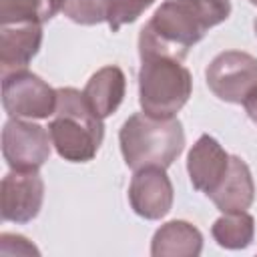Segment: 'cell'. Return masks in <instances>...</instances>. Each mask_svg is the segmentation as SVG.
Instances as JSON below:
<instances>
[{"label":"cell","instance_id":"obj_1","mask_svg":"<svg viewBox=\"0 0 257 257\" xmlns=\"http://www.w3.org/2000/svg\"><path fill=\"white\" fill-rule=\"evenodd\" d=\"M118 143L128 169H167L185 149V131L177 116L159 118L147 112H135L122 122Z\"/></svg>","mask_w":257,"mask_h":257},{"label":"cell","instance_id":"obj_2","mask_svg":"<svg viewBox=\"0 0 257 257\" xmlns=\"http://www.w3.org/2000/svg\"><path fill=\"white\" fill-rule=\"evenodd\" d=\"M48 133L52 147L64 161L86 163L102 145L104 124L84 98V92L66 86L58 88V102L48 122Z\"/></svg>","mask_w":257,"mask_h":257},{"label":"cell","instance_id":"obj_3","mask_svg":"<svg viewBox=\"0 0 257 257\" xmlns=\"http://www.w3.org/2000/svg\"><path fill=\"white\" fill-rule=\"evenodd\" d=\"M205 32L207 26L181 0H165L141 28L139 54L141 58L165 56L183 60Z\"/></svg>","mask_w":257,"mask_h":257},{"label":"cell","instance_id":"obj_4","mask_svg":"<svg viewBox=\"0 0 257 257\" xmlns=\"http://www.w3.org/2000/svg\"><path fill=\"white\" fill-rule=\"evenodd\" d=\"M193 92V76L181 60L151 56L141 58L139 102L143 112L159 118L175 116Z\"/></svg>","mask_w":257,"mask_h":257},{"label":"cell","instance_id":"obj_5","mask_svg":"<svg viewBox=\"0 0 257 257\" xmlns=\"http://www.w3.org/2000/svg\"><path fill=\"white\" fill-rule=\"evenodd\" d=\"M56 102L58 90L26 68L2 76V106L14 118H48Z\"/></svg>","mask_w":257,"mask_h":257},{"label":"cell","instance_id":"obj_6","mask_svg":"<svg viewBox=\"0 0 257 257\" xmlns=\"http://www.w3.org/2000/svg\"><path fill=\"white\" fill-rule=\"evenodd\" d=\"M205 78L217 98L243 104L245 96L257 86V58L243 50L219 52L209 62Z\"/></svg>","mask_w":257,"mask_h":257},{"label":"cell","instance_id":"obj_7","mask_svg":"<svg viewBox=\"0 0 257 257\" xmlns=\"http://www.w3.org/2000/svg\"><path fill=\"white\" fill-rule=\"evenodd\" d=\"M50 147L48 126L10 116L2 128V155L14 171H38L48 161Z\"/></svg>","mask_w":257,"mask_h":257},{"label":"cell","instance_id":"obj_8","mask_svg":"<svg viewBox=\"0 0 257 257\" xmlns=\"http://www.w3.org/2000/svg\"><path fill=\"white\" fill-rule=\"evenodd\" d=\"M2 219L12 223L32 221L44 201V181L38 171H10L2 179Z\"/></svg>","mask_w":257,"mask_h":257},{"label":"cell","instance_id":"obj_9","mask_svg":"<svg viewBox=\"0 0 257 257\" xmlns=\"http://www.w3.org/2000/svg\"><path fill=\"white\" fill-rule=\"evenodd\" d=\"M128 201L133 211L149 221L165 217L173 207V185L165 169L147 167L135 171L128 185Z\"/></svg>","mask_w":257,"mask_h":257},{"label":"cell","instance_id":"obj_10","mask_svg":"<svg viewBox=\"0 0 257 257\" xmlns=\"http://www.w3.org/2000/svg\"><path fill=\"white\" fill-rule=\"evenodd\" d=\"M231 155L211 135H201L187 157V173L191 185L209 195L227 173Z\"/></svg>","mask_w":257,"mask_h":257},{"label":"cell","instance_id":"obj_11","mask_svg":"<svg viewBox=\"0 0 257 257\" xmlns=\"http://www.w3.org/2000/svg\"><path fill=\"white\" fill-rule=\"evenodd\" d=\"M42 44V24L14 22L0 24V68L2 76L22 70L36 56Z\"/></svg>","mask_w":257,"mask_h":257},{"label":"cell","instance_id":"obj_12","mask_svg":"<svg viewBox=\"0 0 257 257\" xmlns=\"http://www.w3.org/2000/svg\"><path fill=\"white\" fill-rule=\"evenodd\" d=\"M221 213L245 211L255 199V183L247 163L241 157L231 155L227 173L217 183V187L207 195Z\"/></svg>","mask_w":257,"mask_h":257},{"label":"cell","instance_id":"obj_13","mask_svg":"<svg viewBox=\"0 0 257 257\" xmlns=\"http://www.w3.org/2000/svg\"><path fill=\"white\" fill-rule=\"evenodd\" d=\"M124 90H126V78L124 72L114 66H102L100 70H96L86 86H84V98L88 100V104L92 106V110L100 116L106 118L112 112H116V108L120 106L122 98H124Z\"/></svg>","mask_w":257,"mask_h":257},{"label":"cell","instance_id":"obj_14","mask_svg":"<svg viewBox=\"0 0 257 257\" xmlns=\"http://www.w3.org/2000/svg\"><path fill=\"white\" fill-rule=\"evenodd\" d=\"M203 249V237L187 221H169L153 235V257H195Z\"/></svg>","mask_w":257,"mask_h":257},{"label":"cell","instance_id":"obj_15","mask_svg":"<svg viewBox=\"0 0 257 257\" xmlns=\"http://www.w3.org/2000/svg\"><path fill=\"white\" fill-rule=\"evenodd\" d=\"M213 239L225 249H245L255 235V219L247 211L223 213L211 227Z\"/></svg>","mask_w":257,"mask_h":257},{"label":"cell","instance_id":"obj_16","mask_svg":"<svg viewBox=\"0 0 257 257\" xmlns=\"http://www.w3.org/2000/svg\"><path fill=\"white\" fill-rule=\"evenodd\" d=\"M62 4L64 0H0V24H44L62 10Z\"/></svg>","mask_w":257,"mask_h":257},{"label":"cell","instance_id":"obj_17","mask_svg":"<svg viewBox=\"0 0 257 257\" xmlns=\"http://www.w3.org/2000/svg\"><path fill=\"white\" fill-rule=\"evenodd\" d=\"M110 0H64L62 12L76 24H98L108 16Z\"/></svg>","mask_w":257,"mask_h":257},{"label":"cell","instance_id":"obj_18","mask_svg":"<svg viewBox=\"0 0 257 257\" xmlns=\"http://www.w3.org/2000/svg\"><path fill=\"white\" fill-rule=\"evenodd\" d=\"M155 0H110L108 4V28L112 32H118L120 26L135 22L149 6H153Z\"/></svg>","mask_w":257,"mask_h":257},{"label":"cell","instance_id":"obj_19","mask_svg":"<svg viewBox=\"0 0 257 257\" xmlns=\"http://www.w3.org/2000/svg\"><path fill=\"white\" fill-rule=\"evenodd\" d=\"M205 26L207 30L225 22L231 14V0H181Z\"/></svg>","mask_w":257,"mask_h":257},{"label":"cell","instance_id":"obj_20","mask_svg":"<svg viewBox=\"0 0 257 257\" xmlns=\"http://www.w3.org/2000/svg\"><path fill=\"white\" fill-rule=\"evenodd\" d=\"M243 108H245V112L249 114V118L257 124V86L245 96V100H243Z\"/></svg>","mask_w":257,"mask_h":257},{"label":"cell","instance_id":"obj_21","mask_svg":"<svg viewBox=\"0 0 257 257\" xmlns=\"http://www.w3.org/2000/svg\"><path fill=\"white\" fill-rule=\"evenodd\" d=\"M253 26H255V34H257V18H255V24Z\"/></svg>","mask_w":257,"mask_h":257},{"label":"cell","instance_id":"obj_22","mask_svg":"<svg viewBox=\"0 0 257 257\" xmlns=\"http://www.w3.org/2000/svg\"><path fill=\"white\" fill-rule=\"evenodd\" d=\"M249 2H251V4H255V6H257V0H249Z\"/></svg>","mask_w":257,"mask_h":257}]
</instances>
